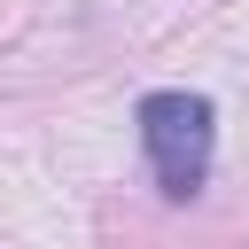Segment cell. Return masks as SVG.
Masks as SVG:
<instances>
[{
  "label": "cell",
  "instance_id": "cell-1",
  "mask_svg": "<svg viewBox=\"0 0 249 249\" xmlns=\"http://www.w3.org/2000/svg\"><path fill=\"white\" fill-rule=\"evenodd\" d=\"M210 101L202 93H148L140 101V148H148V171L171 202H187L202 179H210Z\"/></svg>",
  "mask_w": 249,
  "mask_h": 249
}]
</instances>
